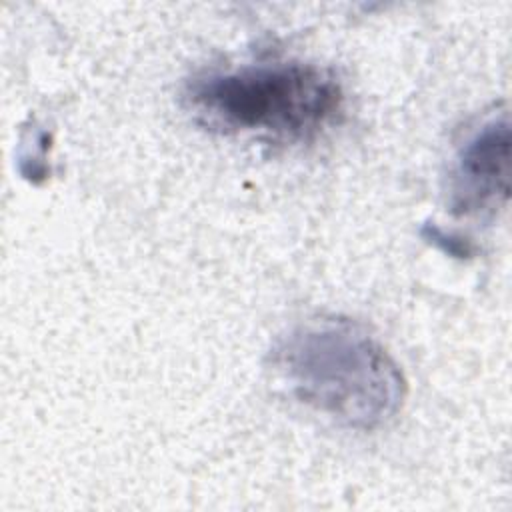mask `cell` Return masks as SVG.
Here are the masks:
<instances>
[{"label": "cell", "mask_w": 512, "mask_h": 512, "mask_svg": "<svg viewBox=\"0 0 512 512\" xmlns=\"http://www.w3.org/2000/svg\"><path fill=\"white\" fill-rule=\"evenodd\" d=\"M272 368L298 402L352 430L384 426L406 398L404 374L388 350L356 322L336 316L280 338Z\"/></svg>", "instance_id": "obj_1"}, {"label": "cell", "mask_w": 512, "mask_h": 512, "mask_svg": "<svg viewBox=\"0 0 512 512\" xmlns=\"http://www.w3.org/2000/svg\"><path fill=\"white\" fill-rule=\"evenodd\" d=\"M188 108L208 128L226 134L308 138L342 104L338 82L326 70L300 62H274L210 72L192 80Z\"/></svg>", "instance_id": "obj_2"}, {"label": "cell", "mask_w": 512, "mask_h": 512, "mask_svg": "<svg viewBox=\"0 0 512 512\" xmlns=\"http://www.w3.org/2000/svg\"><path fill=\"white\" fill-rule=\"evenodd\" d=\"M454 214H480L500 208L510 192V122L492 118L462 144L450 184Z\"/></svg>", "instance_id": "obj_3"}]
</instances>
